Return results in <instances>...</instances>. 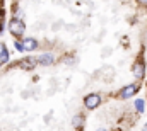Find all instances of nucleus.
<instances>
[{
  "label": "nucleus",
  "mask_w": 147,
  "mask_h": 131,
  "mask_svg": "<svg viewBox=\"0 0 147 131\" xmlns=\"http://www.w3.org/2000/svg\"><path fill=\"white\" fill-rule=\"evenodd\" d=\"M36 63H38V60H34V58H26V60H22V61H21V66L29 70V68H33Z\"/></svg>",
  "instance_id": "0eeeda50"
},
{
  "label": "nucleus",
  "mask_w": 147,
  "mask_h": 131,
  "mask_svg": "<svg viewBox=\"0 0 147 131\" xmlns=\"http://www.w3.org/2000/svg\"><path fill=\"white\" fill-rule=\"evenodd\" d=\"M144 2H146V3H147V0H144Z\"/></svg>",
  "instance_id": "2eb2a0df"
},
{
  "label": "nucleus",
  "mask_w": 147,
  "mask_h": 131,
  "mask_svg": "<svg viewBox=\"0 0 147 131\" xmlns=\"http://www.w3.org/2000/svg\"><path fill=\"white\" fill-rule=\"evenodd\" d=\"M84 104H86L87 109H96L101 104V96L99 94H89V96H86V99H84Z\"/></svg>",
  "instance_id": "7ed1b4c3"
},
{
  "label": "nucleus",
  "mask_w": 147,
  "mask_h": 131,
  "mask_svg": "<svg viewBox=\"0 0 147 131\" xmlns=\"http://www.w3.org/2000/svg\"><path fill=\"white\" fill-rule=\"evenodd\" d=\"M142 131H147V126H144V128H142Z\"/></svg>",
  "instance_id": "4468645a"
},
{
  "label": "nucleus",
  "mask_w": 147,
  "mask_h": 131,
  "mask_svg": "<svg viewBox=\"0 0 147 131\" xmlns=\"http://www.w3.org/2000/svg\"><path fill=\"white\" fill-rule=\"evenodd\" d=\"M16 49H17V51H26V49H24V44L19 43V41H16Z\"/></svg>",
  "instance_id": "9b49d317"
},
{
  "label": "nucleus",
  "mask_w": 147,
  "mask_h": 131,
  "mask_svg": "<svg viewBox=\"0 0 147 131\" xmlns=\"http://www.w3.org/2000/svg\"><path fill=\"white\" fill-rule=\"evenodd\" d=\"M0 29H2V12H0Z\"/></svg>",
  "instance_id": "ddd939ff"
},
{
  "label": "nucleus",
  "mask_w": 147,
  "mask_h": 131,
  "mask_svg": "<svg viewBox=\"0 0 147 131\" xmlns=\"http://www.w3.org/2000/svg\"><path fill=\"white\" fill-rule=\"evenodd\" d=\"M22 44H24V49H26V51H33V49H36L38 48V41L36 39H33V37H26V39H22Z\"/></svg>",
  "instance_id": "39448f33"
},
{
  "label": "nucleus",
  "mask_w": 147,
  "mask_h": 131,
  "mask_svg": "<svg viewBox=\"0 0 147 131\" xmlns=\"http://www.w3.org/2000/svg\"><path fill=\"white\" fill-rule=\"evenodd\" d=\"M0 65H2V63H0Z\"/></svg>",
  "instance_id": "dca6fc26"
},
{
  "label": "nucleus",
  "mask_w": 147,
  "mask_h": 131,
  "mask_svg": "<svg viewBox=\"0 0 147 131\" xmlns=\"http://www.w3.org/2000/svg\"><path fill=\"white\" fill-rule=\"evenodd\" d=\"M132 73L137 80H142L144 78V73H146V65H144V60H137L134 66H132Z\"/></svg>",
  "instance_id": "f03ea898"
},
{
  "label": "nucleus",
  "mask_w": 147,
  "mask_h": 131,
  "mask_svg": "<svg viewBox=\"0 0 147 131\" xmlns=\"http://www.w3.org/2000/svg\"><path fill=\"white\" fill-rule=\"evenodd\" d=\"M5 51H7L5 44H3V43H0V55H2V53H5Z\"/></svg>",
  "instance_id": "f8f14e48"
},
{
  "label": "nucleus",
  "mask_w": 147,
  "mask_h": 131,
  "mask_svg": "<svg viewBox=\"0 0 147 131\" xmlns=\"http://www.w3.org/2000/svg\"><path fill=\"white\" fill-rule=\"evenodd\" d=\"M9 31L12 36H16V37H19V36H22L24 31H26V27H24V22L21 21V19H12L10 22H9Z\"/></svg>",
  "instance_id": "f257e3e1"
},
{
  "label": "nucleus",
  "mask_w": 147,
  "mask_h": 131,
  "mask_svg": "<svg viewBox=\"0 0 147 131\" xmlns=\"http://www.w3.org/2000/svg\"><path fill=\"white\" fill-rule=\"evenodd\" d=\"M36 60H38V63H41V65H51V63H53V56H51L50 53H46V55H41V56H38Z\"/></svg>",
  "instance_id": "423d86ee"
},
{
  "label": "nucleus",
  "mask_w": 147,
  "mask_h": 131,
  "mask_svg": "<svg viewBox=\"0 0 147 131\" xmlns=\"http://www.w3.org/2000/svg\"><path fill=\"white\" fill-rule=\"evenodd\" d=\"M7 61H9V51L0 55V63H7Z\"/></svg>",
  "instance_id": "9d476101"
},
{
  "label": "nucleus",
  "mask_w": 147,
  "mask_h": 131,
  "mask_svg": "<svg viewBox=\"0 0 147 131\" xmlns=\"http://www.w3.org/2000/svg\"><path fill=\"white\" fill-rule=\"evenodd\" d=\"M137 90H139V87H137L135 84H132V85H128V87L121 89V92H120V99H128V97H132L134 94H137Z\"/></svg>",
  "instance_id": "20e7f679"
},
{
  "label": "nucleus",
  "mask_w": 147,
  "mask_h": 131,
  "mask_svg": "<svg viewBox=\"0 0 147 131\" xmlns=\"http://www.w3.org/2000/svg\"><path fill=\"white\" fill-rule=\"evenodd\" d=\"M135 109H137L139 112H144V109H146V102H144L142 99H137V100H135Z\"/></svg>",
  "instance_id": "6e6552de"
},
{
  "label": "nucleus",
  "mask_w": 147,
  "mask_h": 131,
  "mask_svg": "<svg viewBox=\"0 0 147 131\" xmlns=\"http://www.w3.org/2000/svg\"><path fill=\"white\" fill-rule=\"evenodd\" d=\"M74 126H75V128H80V126H82V116H80V114L74 116Z\"/></svg>",
  "instance_id": "1a4fd4ad"
}]
</instances>
